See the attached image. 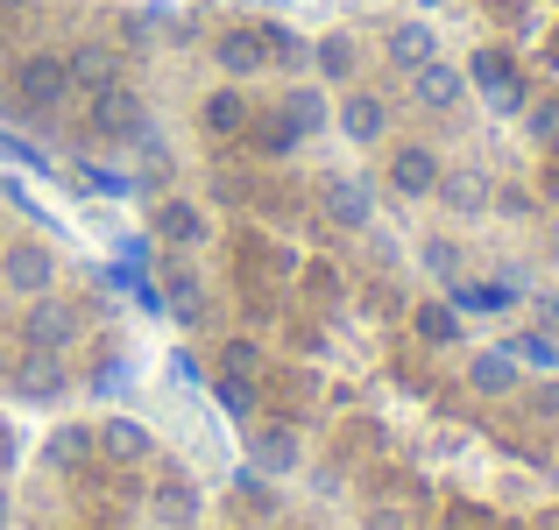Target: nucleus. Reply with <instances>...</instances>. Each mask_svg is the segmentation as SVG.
I'll list each match as a JSON object with an SVG mask.
<instances>
[{
    "instance_id": "3",
    "label": "nucleus",
    "mask_w": 559,
    "mask_h": 530,
    "mask_svg": "<svg viewBox=\"0 0 559 530\" xmlns=\"http://www.w3.org/2000/svg\"><path fill=\"white\" fill-rule=\"evenodd\" d=\"M319 213H326V227L341 233H369L376 227V184L355 170H326L319 177Z\"/></svg>"
},
{
    "instance_id": "7",
    "label": "nucleus",
    "mask_w": 559,
    "mask_h": 530,
    "mask_svg": "<svg viewBox=\"0 0 559 530\" xmlns=\"http://www.w3.org/2000/svg\"><path fill=\"white\" fill-rule=\"evenodd\" d=\"M411 107H418V113L467 107V64H453V57H425V64L411 71Z\"/></svg>"
},
{
    "instance_id": "20",
    "label": "nucleus",
    "mask_w": 559,
    "mask_h": 530,
    "mask_svg": "<svg viewBox=\"0 0 559 530\" xmlns=\"http://www.w3.org/2000/svg\"><path fill=\"white\" fill-rule=\"evenodd\" d=\"M248 121H255V107H248V93H241V85H213V93H205L199 99V128H205V135H213V142H234V135H248Z\"/></svg>"
},
{
    "instance_id": "31",
    "label": "nucleus",
    "mask_w": 559,
    "mask_h": 530,
    "mask_svg": "<svg viewBox=\"0 0 559 530\" xmlns=\"http://www.w3.org/2000/svg\"><path fill=\"white\" fill-rule=\"evenodd\" d=\"M369 530H411L404 509H369Z\"/></svg>"
},
{
    "instance_id": "15",
    "label": "nucleus",
    "mask_w": 559,
    "mask_h": 530,
    "mask_svg": "<svg viewBox=\"0 0 559 530\" xmlns=\"http://www.w3.org/2000/svg\"><path fill=\"white\" fill-rule=\"evenodd\" d=\"M93 446L107 453L114 467H150V460H156V432H150L142 418H128V410H114V418H99Z\"/></svg>"
},
{
    "instance_id": "13",
    "label": "nucleus",
    "mask_w": 559,
    "mask_h": 530,
    "mask_svg": "<svg viewBox=\"0 0 559 530\" xmlns=\"http://www.w3.org/2000/svg\"><path fill=\"white\" fill-rule=\"evenodd\" d=\"M150 227H156V241H164V248H185V255L213 241V213H205L199 198H156Z\"/></svg>"
},
{
    "instance_id": "24",
    "label": "nucleus",
    "mask_w": 559,
    "mask_h": 530,
    "mask_svg": "<svg viewBox=\"0 0 559 530\" xmlns=\"http://www.w3.org/2000/svg\"><path fill=\"white\" fill-rule=\"evenodd\" d=\"M418 269L432 276V284H461V276H467L461 241H453V233H425V241H418Z\"/></svg>"
},
{
    "instance_id": "29",
    "label": "nucleus",
    "mask_w": 559,
    "mask_h": 530,
    "mask_svg": "<svg viewBox=\"0 0 559 530\" xmlns=\"http://www.w3.org/2000/svg\"><path fill=\"white\" fill-rule=\"evenodd\" d=\"M79 446H85V432H57V446H50V460H57V467H71V460H79Z\"/></svg>"
},
{
    "instance_id": "12",
    "label": "nucleus",
    "mask_w": 559,
    "mask_h": 530,
    "mask_svg": "<svg viewBox=\"0 0 559 530\" xmlns=\"http://www.w3.org/2000/svg\"><path fill=\"white\" fill-rule=\"evenodd\" d=\"M71 340H79V312H71L64 298H28V312H22V347H43V353H64Z\"/></svg>"
},
{
    "instance_id": "34",
    "label": "nucleus",
    "mask_w": 559,
    "mask_h": 530,
    "mask_svg": "<svg viewBox=\"0 0 559 530\" xmlns=\"http://www.w3.org/2000/svg\"><path fill=\"white\" fill-rule=\"evenodd\" d=\"M425 8H432V0H425Z\"/></svg>"
},
{
    "instance_id": "6",
    "label": "nucleus",
    "mask_w": 559,
    "mask_h": 530,
    "mask_svg": "<svg viewBox=\"0 0 559 530\" xmlns=\"http://www.w3.org/2000/svg\"><path fill=\"white\" fill-rule=\"evenodd\" d=\"M213 64L227 71L234 85L255 79V71H270V64H276V57H270V28H262V22H234V28H219V36H213Z\"/></svg>"
},
{
    "instance_id": "27",
    "label": "nucleus",
    "mask_w": 559,
    "mask_h": 530,
    "mask_svg": "<svg viewBox=\"0 0 559 530\" xmlns=\"http://www.w3.org/2000/svg\"><path fill=\"white\" fill-rule=\"evenodd\" d=\"M510 353H518L524 368H559V340H552V333H518Z\"/></svg>"
},
{
    "instance_id": "28",
    "label": "nucleus",
    "mask_w": 559,
    "mask_h": 530,
    "mask_svg": "<svg viewBox=\"0 0 559 530\" xmlns=\"http://www.w3.org/2000/svg\"><path fill=\"white\" fill-rule=\"evenodd\" d=\"M489 213H503V219H532L538 205H532V191H524V184H496V191H489Z\"/></svg>"
},
{
    "instance_id": "23",
    "label": "nucleus",
    "mask_w": 559,
    "mask_h": 530,
    "mask_svg": "<svg viewBox=\"0 0 559 530\" xmlns=\"http://www.w3.org/2000/svg\"><path fill=\"white\" fill-rule=\"evenodd\" d=\"M411 333H418L425 347H461V312H453L447 298H418L411 304Z\"/></svg>"
},
{
    "instance_id": "19",
    "label": "nucleus",
    "mask_w": 559,
    "mask_h": 530,
    "mask_svg": "<svg viewBox=\"0 0 559 530\" xmlns=\"http://www.w3.org/2000/svg\"><path fill=\"white\" fill-rule=\"evenodd\" d=\"M361 71V43L347 36V28H326V36H312V79L326 85V93H347Z\"/></svg>"
},
{
    "instance_id": "22",
    "label": "nucleus",
    "mask_w": 559,
    "mask_h": 530,
    "mask_svg": "<svg viewBox=\"0 0 559 530\" xmlns=\"http://www.w3.org/2000/svg\"><path fill=\"white\" fill-rule=\"evenodd\" d=\"M276 107H284V113H290V128H298V135H305V142H312V135H319V128H326V121H333V99H326V85H319V79H305V85H290V93H284V99H276Z\"/></svg>"
},
{
    "instance_id": "16",
    "label": "nucleus",
    "mask_w": 559,
    "mask_h": 530,
    "mask_svg": "<svg viewBox=\"0 0 559 530\" xmlns=\"http://www.w3.org/2000/svg\"><path fill=\"white\" fill-rule=\"evenodd\" d=\"M382 170H390V191H396V198H432V184H439V170H447V164H439L432 142H396Z\"/></svg>"
},
{
    "instance_id": "1",
    "label": "nucleus",
    "mask_w": 559,
    "mask_h": 530,
    "mask_svg": "<svg viewBox=\"0 0 559 530\" xmlns=\"http://www.w3.org/2000/svg\"><path fill=\"white\" fill-rule=\"evenodd\" d=\"M467 93H481V107L496 113V121H518L524 113V79H518V64H510V50H475L467 57Z\"/></svg>"
},
{
    "instance_id": "8",
    "label": "nucleus",
    "mask_w": 559,
    "mask_h": 530,
    "mask_svg": "<svg viewBox=\"0 0 559 530\" xmlns=\"http://www.w3.org/2000/svg\"><path fill=\"white\" fill-rule=\"evenodd\" d=\"M333 128H341L355 149H376L382 135H390V99L369 93V85H347L341 93V107H333Z\"/></svg>"
},
{
    "instance_id": "21",
    "label": "nucleus",
    "mask_w": 559,
    "mask_h": 530,
    "mask_svg": "<svg viewBox=\"0 0 559 530\" xmlns=\"http://www.w3.org/2000/svg\"><path fill=\"white\" fill-rule=\"evenodd\" d=\"M467 389H475V396H518V389H524V361H518L510 347L467 353Z\"/></svg>"
},
{
    "instance_id": "17",
    "label": "nucleus",
    "mask_w": 559,
    "mask_h": 530,
    "mask_svg": "<svg viewBox=\"0 0 559 530\" xmlns=\"http://www.w3.org/2000/svg\"><path fill=\"white\" fill-rule=\"evenodd\" d=\"M248 467H255L262 481H290L305 467V438L290 432V424H262V432L248 438Z\"/></svg>"
},
{
    "instance_id": "9",
    "label": "nucleus",
    "mask_w": 559,
    "mask_h": 530,
    "mask_svg": "<svg viewBox=\"0 0 559 530\" xmlns=\"http://www.w3.org/2000/svg\"><path fill=\"white\" fill-rule=\"evenodd\" d=\"M14 396L22 403H64L71 396V368H64V353H43V347H28L22 361H14Z\"/></svg>"
},
{
    "instance_id": "10",
    "label": "nucleus",
    "mask_w": 559,
    "mask_h": 530,
    "mask_svg": "<svg viewBox=\"0 0 559 530\" xmlns=\"http://www.w3.org/2000/svg\"><path fill=\"white\" fill-rule=\"evenodd\" d=\"M93 128L107 142H135L142 128H150V107H142V93L128 79H114L107 93H93Z\"/></svg>"
},
{
    "instance_id": "14",
    "label": "nucleus",
    "mask_w": 559,
    "mask_h": 530,
    "mask_svg": "<svg viewBox=\"0 0 559 530\" xmlns=\"http://www.w3.org/2000/svg\"><path fill=\"white\" fill-rule=\"evenodd\" d=\"M425 57H439V28L425 22V14H396V22L382 28V64L411 79V71L425 64Z\"/></svg>"
},
{
    "instance_id": "25",
    "label": "nucleus",
    "mask_w": 559,
    "mask_h": 530,
    "mask_svg": "<svg viewBox=\"0 0 559 530\" xmlns=\"http://www.w3.org/2000/svg\"><path fill=\"white\" fill-rule=\"evenodd\" d=\"M164 304L178 312V326H199V318H205V284L191 269H170L164 276Z\"/></svg>"
},
{
    "instance_id": "32",
    "label": "nucleus",
    "mask_w": 559,
    "mask_h": 530,
    "mask_svg": "<svg viewBox=\"0 0 559 530\" xmlns=\"http://www.w3.org/2000/svg\"><path fill=\"white\" fill-rule=\"evenodd\" d=\"M546 255H552V262H559V213H552V219H546Z\"/></svg>"
},
{
    "instance_id": "11",
    "label": "nucleus",
    "mask_w": 559,
    "mask_h": 530,
    "mask_svg": "<svg viewBox=\"0 0 559 530\" xmlns=\"http://www.w3.org/2000/svg\"><path fill=\"white\" fill-rule=\"evenodd\" d=\"M489 170L481 164H447L439 170V184H432V198H439V213H453V219H481L489 213Z\"/></svg>"
},
{
    "instance_id": "2",
    "label": "nucleus",
    "mask_w": 559,
    "mask_h": 530,
    "mask_svg": "<svg viewBox=\"0 0 559 530\" xmlns=\"http://www.w3.org/2000/svg\"><path fill=\"white\" fill-rule=\"evenodd\" d=\"M8 93H14V107H22V113H57L64 99H79V93H71V71H64V57H57V50L22 57Z\"/></svg>"
},
{
    "instance_id": "5",
    "label": "nucleus",
    "mask_w": 559,
    "mask_h": 530,
    "mask_svg": "<svg viewBox=\"0 0 559 530\" xmlns=\"http://www.w3.org/2000/svg\"><path fill=\"white\" fill-rule=\"evenodd\" d=\"M150 523H156V530H199V523H205L199 481L178 474V467H164V474H156V489H150Z\"/></svg>"
},
{
    "instance_id": "18",
    "label": "nucleus",
    "mask_w": 559,
    "mask_h": 530,
    "mask_svg": "<svg viewBox=\"0 0 559 530\" xmlns=\"http://www.w3.org/2000/svg\"><path fill=\"white\" fill-rule=\"evenodd\" d=\"M64 71H71V93H107L114 79H121V50L114 43H99V36H85V43H71L64 50Z\"/></svg>"
},
{
    "instance_id": "33",
    "label": "nucleus",
    "mask_w": 559,
    "mask_h": 530,
    "mask_svg": "<svg viewBox=\"0 0 559 530\" xmlns=\"http://www.w3.org/2000/svg\"><path fill=\"white\" fill-rule=\"evenodd\" d=\"M0 99H8V85H0Z\"/></svg>"
},
{
    "instance_id": "4",
    "label": "nucleus",
    "mask_w": 559,
    "mask_h": 530,
    "mask_svg": "<svg viewBox=\"0 0 559 530\" xmlns=\"http://www.w3.org/2000/svg\"><path fill=\"white\" fill-rule=\"evenodd\" d=\"M0 290H14V298H50L57 290V255L43 241H8L0 248Z\"/></svg>"
},
{
    "instance_id": "30",
    "label": "nucleus",
    "mask_w": 559,
    "mask_h": 530,
    "mask_svg": "<svg viewBox=\"0 0 559 530\" xmlns=\"http://www.w3.org/2000/svg\"><path fill=\"white\" fill-rule=\"evenodd\" d=\"M532 410H538V418H559V382H538V389H532Z\"/></svg>"
},
{
    "instance_id": "26",
    "label": "nucleus",
    "mask_w": 559,
    "mask_h": 530,
    "mask_svg": "<svg viewBox=\"0 0 559 530\" xmlns=\"http://www.w3.org/2000/svg\"><path fill=\"white\" fill-rule=\"evenodd\" d=\"M248 128H255V142H262L270 156H284V149H298V142H305L298 128H290V113H284V107H276L270 121H248Z\"/></svg>"
}]
</instances>
